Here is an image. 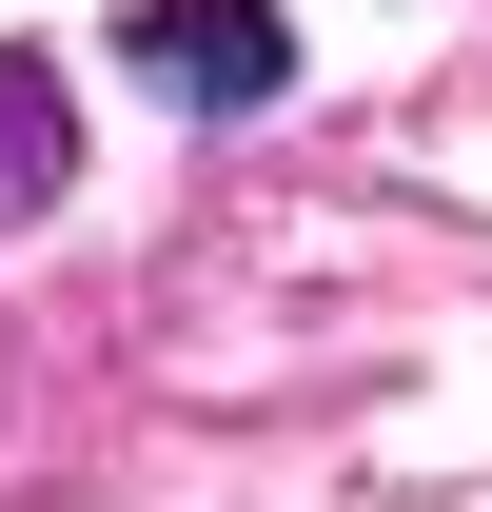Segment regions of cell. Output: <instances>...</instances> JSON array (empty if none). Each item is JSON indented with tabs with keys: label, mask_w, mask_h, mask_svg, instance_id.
Segmentation results:
<instances>
[{
	"label": "cell",
	"mask_w": 492,
	"mask_h": 512,
	"mask_svg": "<svg viewBox=\"0 0 492 512\" xmlns=\"http://www.w3.org/2000/svg\"><path fill=\"white\" fill-rule=\"evenodd\" d=\"M119 60L178 99V119H256V99H296V20L276 0H138Z\"/></svg>",
	"instance_id": "6da1fadb"
},
{
	"label": "cell",
	"mask_w": 492,
	"mask_h": 512,
	"mask_svg": "<svg viewBox=\"0 0 492 512\" xmlns=\"http://www.w3.org/2000/svg\"><path fill=\"white\" fill-rule=\"evenodd\" d=\"M60 178H79V99H60V60H40V40H0V237H20Z\"/></svg>",
	"instance_id": "7a4b0ae2"
}]
</instances>
